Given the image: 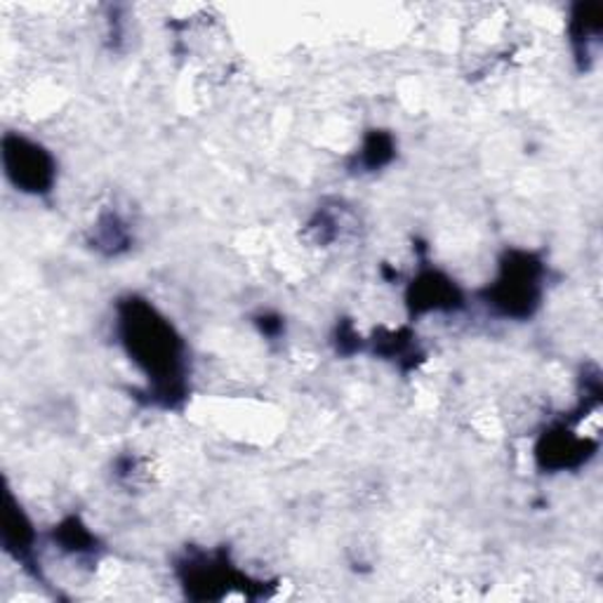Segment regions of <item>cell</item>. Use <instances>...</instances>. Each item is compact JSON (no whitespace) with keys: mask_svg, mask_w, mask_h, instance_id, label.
<instances>
[{"mask_svg":"<svg viewBox=\"0 0 603 603\" xmlns=\"http://www.w3.org/2000/svg\"><path fill=\"white\" fill-rule=\"evenodd\" d=\"M6 161L10 167V175L17 177V184L22 182L24 187H29V191H41L43 187H47L50 163L41 154V149H36V146L26 149V144L22 140H17V154L8 146Z\"/></svg>","mask_w":603,"mask_h":603,"instance_id":"1","label":"cell"}]
</instances>
